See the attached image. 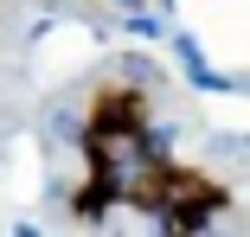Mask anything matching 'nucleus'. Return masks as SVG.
<instances>
[{"instance_id":"1","label":"nucleus","mask_w":250,"mask_h":237,"mask_svg":"<svg viewBox=\"0 0 250 237\" xmlns=\"http://www.w3.org/2000/svg\"><path fill=\"white\" fill-rule=\"evenodd\" d=\"M77 186L71 212L77 218H109V212H141L154 218L161 237H199L231 212V186L206 167H186L161 148L154 135V103L135 77H103L83 103L77 128Z\"/></svg>"}]
</instances>
